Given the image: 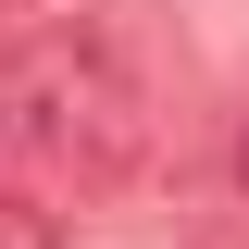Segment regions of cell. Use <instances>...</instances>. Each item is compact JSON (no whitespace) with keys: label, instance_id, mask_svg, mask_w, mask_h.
<instances>
[{"label":"cell","instance_id":"6da1fadb","mask_svg":"<svg viewBox=\"0 0 249 249\" xmlns=\"http://www.w3.org/2000/svg\"><path fill=\"white\" fill-rule=\"evenodd\" d=\"M150 162V75L124 62L112 25H37L0 62V187L50 199H100Z\"/></svg>","mask_w":249,"mask_h":249},{"label":"cell","instance_id":"7a4b0ae2","mask_svg":"<svg viewBox=\"0 0 249 249\" xmlns=\"http://www.w3.org/2000/svg\"><path fill=\"white\" fill-rule=\"evenodd\" d=\"M37 13H50V0H0V62H13V50L37 37Z\"/></svg>","mask_w":249,"mask_h":249},{"label":"cell","instance_id":"3957f363","mask_svg":"<svg viewBox=\"0 0 249 249\" xmlns=\"http://www.w3.org/2000/svg\"><path fill=\"white\" fill-rule=\"evenodd\" d=\"M237 187H249V124H237Z\"/></svg>","mask_w":249,"mask_h":249}]
</instances>
